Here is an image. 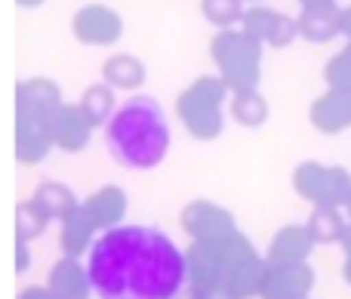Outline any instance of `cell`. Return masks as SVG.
Listing matches in <instances>:
<instances>
[{"label":"cell","mask_w":351,"mask_h":299,"mask_svg":"<svg viewBox=\"0 0 351 299\" xmlns=\"http://www.w3.org/2000/svg\"><path fill=\"white\" fill-rule=\"evenodd\" d=\"M188 287V259L164 228L127 222L99 235L86 256L93 299H179Z\"/></svg>","instance_id":"cell-1"},{"label":"cell","mask_w":351,"mask_h":299,"mask_svg":"<svg viewBox=\"0 0 351 299\" xmlns=\"http://www.w3.org/2000/svg\"><path fill=\"white\" fill-rule=\"evenodd\" d=\"M105 148L123 170L145 173L164 164L170 152V123L164 105L148 93L123 99L105 121Z\"/></svg>","instance_id":"cell-2"}]
</instances>
